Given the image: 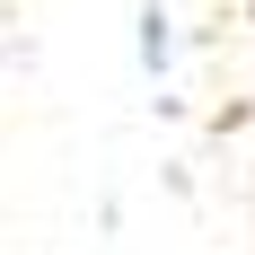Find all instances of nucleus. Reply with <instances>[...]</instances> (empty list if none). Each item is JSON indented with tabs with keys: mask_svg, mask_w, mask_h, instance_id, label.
<instances>
[]
</instances>
